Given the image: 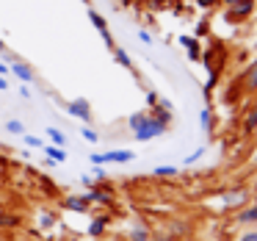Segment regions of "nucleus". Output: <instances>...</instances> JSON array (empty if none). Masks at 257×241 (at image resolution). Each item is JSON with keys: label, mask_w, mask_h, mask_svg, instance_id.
<instances>
[{"label": "nucleus", "mask_w": 257, "mask_h": 241, "mask_svg": "<svg viewBox=\"0 0 257 241\" xmlns=\"http://www.w3.org/2000/svg\"><path fill=\"white\" fill-rule=\"evenodd\" d=\"M166 128H169V125L163 122L158 114H147V117L141 119V125L133 130V136H136L139 141H152V139H158V136L166 133Z\"/></svg>", "instance_id": "nucleus-1"}, {"label": "nucleus", "mask_w": 257, "mask_h": 241, "mask_svg": "<svg viewBox=\"0 0 257 241\" xmlns=\"http://www.w3.org/2000/svg\"><path fill=\"white\" fill-rule=\"evenodd\" d=\"M254 3L257 0H238V3H235V6H229L227 9V14H224V20H227V23H243V20H249L251 17V12H254Z\"/></svg>", "instance_id": "nucleus-2"}, {"label": "nucleus", "mask_w": 257, "mask_h": 241, "mask_svg": "<svg viewBox=\"0 0 257 241\" xmlns=\"http://www.w3.org/2000/svg\"><path fill=\"white\" fill-rule=\"evenodd\" d=\"M67 114L75 117V119H80V122H86V125L91 122V106H89L86 97H75V100H69L67 103Z\"/></svg>", "instance_id": "nucleus-3"}, {"label": "nucleus", "mask_w": 257, "mask_h": 241, "mask_svg": "<svg viewBox=\"0 0 257 241\" xmlns=\"http://www.w3.org/2000/svg\"><path fill=\"white\" fill-rule=\"evenodd\" d=\"M86 14H89V23L94 25L97 31H100L102 42H105L108 47H116V45H113V36H111V31H108V23H105V17H102L100 12H94V9H89V12H86Z\"/></svg>", "instance_id": "nucleus-4"}, {"label": "nucleus", "mask_w": 257, "mask_h": 241, "mask_svg": "<svg viewBox=\"0 0 257 241\" xmlns=\"http://www.w3.org/2000/svg\"><path fill=\"white\" fill-rule=\"evenodd\" d=\"M9 69H12V75H17L23 84H34V69H31L25 61H12V64H9Z\"/></svg>", "instance_id": "nucleus-5"}, {"label": "nucleus", "mask_w": 257, "mask_h": 241, "mask_svg": "<svg viewBox=\"0 0 257 241\" xmlns=\"http://www.w3.org/2000/svg\"><path fill=\"white\" fill-rule=\"evenodd\" d=\"M246 200H249V191H246V189H232V191L224 194V205H227V208H240Z\"/></svg>", "instance_id": "nucleus-6"}, {"label": "nucleus", "mask_w": 257, "mask_h": 241, "mask_svg": "<svg viewBox=\"0 0 257 241\" xmlns=\"http://www.w3.org/2000/svg\"><path fill=\"white\" fill-rule=\"evenodd\" d=\"M83 197L89 200V205H91V202H97V205H113V197L108 194L105 189H97V186L89 191V194H83Z\"/></svg>", "instance_id": "nucleus-7"}, {"label": "nucleus", "mask_w": 257, "mask_h": 241, "mask_svg": "<svg viewBox=\"0 0 257 241\" xmlns=\"http://www.w3.org/2000/svg\"><path fill=\"white\" fill-rule=\"evenodd\" d=\"M180 45L188 50L191 61H199V42H196V36H180Z\"/></svg>", "instance_id": "nucleus-8"}, {"label": "nucleus", "mask_w": 257, "mask_h": 241, "mask_svg": "<svg viewBox=\"0 0 257 241\" xmlns=\"http://www.w3.org/2000/svg\"><path fill=\"white\" fill-rule=\"evenodd\" d=\"M133 152L130 150H113V152H105V164H130L133 161Z\"/></svg>", "instance_id": "nucleus-9"}, {"label": "nucleus", "mask_w": 257, "mask_h": 241, "mask_svg": "<svg viewBox=\"0 0 257 241\" xmlns=\"http://www.w3.org/2000/svg\"><path fill=\"white\" fill-rule=\"evenodd\" d=\"M243 86H246L249 92H257V58L249 64V67H246V72H243Z\"/></svg>", "instance_id": "nucleus-10"}, {"label": "nucleus", "mask_w": 257, "mask_h": 241, "mask_svg": "<svg viewBox=\"0 0 257 241\" xmlns=\"http://www.w3.org/2000/svg\"><path fill=\"white\" fill-rule=\"evenodd\" d=\"M238 224H254L257 222V205H249V208H240L238 216H235Z\"/></svg>", "instance_id": "nucleus-11"}, {"label": "nucleus", "mask_w": 257, "mask_h": 241, "mask_svg": "<svg viewBox=\"0 0 257 241\" xmlns=\"http://www.w3.org/2000/svg\"><path fill=\"white\" fill-rule=\"evenodd\" d=\"M111 53H113V61H116L119 67L133 69V58L127 56V50H124V47H111Z\"/></svg>", "instance_id": "nucleus-12"}, {"label": "nucleus", "mask_w": 257, "mask_h": 241, "mask_svg": "<svg viewBox=\"0 0 257 241\" xmlns=\"http://www.w3.org/2000/svg\"><path fill=\"white\" fill-rule=\"evenodd\" d=\"M64 205L67 208H72V211H89V200H86V197H80V194H72V197H67V200H64Z\"/></svg>", "instance_id": "nucleus-13"}, {"label": "nucleus", "mask_w": 257, "mask_h": 241, "mask_svg": "<svg viewBox=\"0 0 257 241\" xmlns=\"http://www.w3.org/2000/svg\"><path fill=\"white\" fill-rule=\"evenodd\" d=\"M45 155H47V161H56V164L67 161V152H64V147H58V144H47L45 147Z\"/></svg>", "instance_id": "nucleus-14"}, {"label": "nucleus", "mask_w": 257, "mask_h": 241, "mask_svg": "<svg viewBox=\"0 0 257 241\" xmlns=\"http://www.w3.org/2000/svg\"><path fill=\"white\" fill-rule=\"evenodd\" d=\"M105 227H108V216H97V219H91V224H89V235L100 238V235L105 233Z\"/></svg>", "instance_id": "nucleus-15"}, {"label": "nucleus", "mask_w": 257, "mask_h": 241, "mask_svg": "<svg viewBox=\"0 0 257 241\" xmlns=\"http://www.w3.org/2000/svg\"><path fill=\"white\" fill-rule=\"evenodd\" d=\"M254 128H257V100L251 103V108L246 111V117H243V130L246 133H251Z\"/></svg>", "instance_id": "nucleus-16"}, {"label": "nucleus", "mask_w": 257, "mask_h": 241, "mask_svg": "<svg viewBox=\"0 0 257 241\" xmlns=\"http://www.w3.org/2000/svg\"><path fill=\"white\" fill-rule=\"evenodd\" d=\"M152 172H155V178H174V175H177V167H172V164H161V167H155Z\"/></svg>", "instance_id": "nucleus-17"}, {"label": "nucleus", "mask_w": 257, "mask_h": 241, "mask_svg": "<svg viewBox=\"0 0 257 241\" xmlns=\"http://www.w3.org/2000/svg\"><path fill=\"white\" fill-rule=\"evenodd\" d=\"M47 136H50V141H53V144H58V147L67 144V136H64L58 128H47Z\"/></svg>", "instance_id": "nucleus-18"}, {"label": "nucleus", "mask_w": 257, "mask_h": 241, "mask_svg": "<svg viewBox=\"0 0 257 241\" xmlns=\"http://www.w3.org/2000/svg\"><path fill=\"white\" fill-rule=\"evenodd\" d=\"M6 130H9V133H14V136H23V133H25V125L20 122V119H9V122H6Z\"/></svg>", "instance_id": "nucleus-19"}, {"label": "nucleus", "mask_w": 257, "mask_h": 241, "mask_svg": "<svg viewBox=\"0 0 257 241\" xmlns=\"http://www.w3.org/2000/svg\"><path fill=\"white\" fill-rule=\"evenodd\" d=\"M130 241H150V230L147 227H133L130 230Z\"/></svg>", "instance_id": "nucleus-20"}, {"label": "nucleus", "mask_w": 257, "mask_h": 241, "mask_svg": "<svg viewBox=\"0 0 257 241\" xmlns=\"http://www.w3.org/2000/svg\"><path fill=\"white\" fill-rule=\"evenodd\" d=\"M56 213H42V219H39V227L42 230H50V227H56Z\"/></svg>", "instance_id": "nucleus-21"}, {"label": "nucleus", "mask_w": 257, "mask_h": 241, "mask_svg": "<svg viewBox=\"0 0 257 241\" xmlns=\"http://www.w3.org/2000/svg\"><path fill=\"white\" fill-rule=\"evenodd\" d=\"M20 224V216H14V213H3L0 216V227H17Z\"/></svg>", "instance_id": "nucleus-22"}, {"label": "nucleus", "mask_w": 257, "mask_h": 241, "mask_svg": "<svg viewBox=\"0 0 257 241\" xmlns=\"http://www.w3.org/2000/svg\"><path fill=\"white\" fill-rule=\"evenodd\" d=\"M80 136H83L89 144H97V141H100V133H97V130H91V128H83V130H80Z\"/></svg>", "instance_id": "nucleus-23"}, {"label": "nucleus", "mask_w": 257, "mask_h": 241, "mask_svg": "<svg viewBox=\"0 0 257 241\" xmlns=\"http://www.w3.org/2000/svg\"><path fill=\"white\" fill-rule=\"evenodd\" d=\"M199 122H202V128H210V122H213L210 108H202V111H199Z\"/></svg>", "instance_id": "nucleus-24"}, {"label": "nucleus", "mask_w": 257, "mask_h": 241, "mask_svg": "<svg viewBox=\"0 0 257 241\" xmlns=\"http://www.w3.org/2000/svg\"><path fill=\"white\" fill-rule=\"evenodd\" d=\"M23 136H25V144H28V147H34V150L45 147V144H42V139H39V136H28V133H23Z\"/></svg>", "instance_id": "nucleus-25"}, {"label": "nucleus", "mask_w": 257, "mask_h": 241, "mask_svg": "<svg viewBox=\"0 0 257 241\" xmlns=\"http://www.w3.org/2000/svg\"><path fill=\"white\" fill-rule=\"evenodd\" d=\"M202 155H205V147H196V150L194 152H191V155L188 158H185V164H196V161H199V158Z\"/></svg>", "instance_id": "nucleus-26"}, {"label": "nucleus", "mask_w": 257, "mask_h": 241, "mask_svg": "<svg viewBox=\"0 0 257 241\" xmlns=\"http://www.w3.org/2000/svg\"><path fill=\"white\" fill-rule=\"evenodd\" d=\"M89 161L94 164V167H102V164H105V152H91Z\"/></svg>", "instance_id": "nucleus-27"}, {"label": "nucleus", "mask_w": 257, "mask_h": 241, "mask_svg": "<svg viewBox=\"0 0 257 241\" xmlns=\"http://www.w3.org/2000/svg\"><path fill=\"white\" fill-rule=\"evenodd\" d=\"M221 0H196V6L199 9H213V6H218Z\"/></svg>", "instance_id": "nucleus-28"}, {"label": "nucleus", "mask_w": 257, "mask_h": 241, "mask_svg": "<svg viewBox=\"0 0 257 241\" xmlns=\"http://www.w3.org/2000/svg\"><path fill=\"white\" fill-rule=\"evenodd\" d=\"M139 39L144 42V45H152V34H150V31H139Z\"/></svg>", "instance_id": "nucleus-29"}, {"label": "nucleus", "mask_w": 257, "mask_h": 241, "mask_svg": "<svg viewBox=\"0 0 257 241\" xmlns=\"http://www.w3.org/2000/svg\"><path fill=\"white\" fill-rule=\"evenodd\" d=\"M238 241H257V230H249V233H243Z\"/></svg>", "instance_id": "nucleus-30"}, {"label": "nucleus", "mask_w": 257, "mask_h": 241, "mask_svg": "<svg viewBox=\"0 0 257 241\" xmlns=\"http://www.w3.org/2000/svg\"><path fill=\"white\" fill-rule=\"evenodd\" d=\"M147 103H150V106H158V95H155V92H147Z\"/></svg>", "instance_id": "nucleus-31"}, {"label": "nucleus", "mask_w": 257, "mask_h": 241, "mask_svg": "<svg viewBox=\"0 0 257 241\" xmlns=\"http://www.w3.org/2000/svg\"><path fill=\"white\" fill-rule=\"evenodd\" d=\"M12 75V69H9V64H0V78H9Z\"/></svg>", "instance_id": "nucleus-32"}, {"label": "nucleus", "mask_w": 257, "mask_h": 241, "mask_svg": "<svg viewBox=\"0 0 257 241\" xmlns=\"http://www.w3.org/2000/svg\"><path fill=\"white\" fill-rule=\"evenodd\" d=\"M20 95H23L25 100H28V97H31V89H28V86H20Z\"/></svg>", "instance_id": "nucleus-33"}, {"label": "nucleus", "mask_w": 257, "mask_h": 241, "mask_svg": "<svg viewBox=\"0 0 257 241\" xmlns=\"http://www.w3.org/2000/svg\"><path fill=\"white\" fill-rule=\"evenodd\" d=\"M83 186H89V189H94V178H89V175H86V178H83Z\"/></svg>", "instance_id": "nucleus-34"}, {"label": "nucleus", "mask_w": 257, "mask_h": 241, "mask_svg": "<svg viewBox=\"0 0 257 241\" xmlns=\"http://www.w3.org/2000/svg\"><path fill=\"white\" fill-rule=\"evenodd\" d=\"M9 89V78H0V92H6Z\"/></svg>", "instance_id": "nucleus-35"}, {"label": "nucleus", "mask_w": 257, "mask_h": 241, "mask_svg": "<svg viewBox=\"0 0 257 241\" xmlns=\"http://www.w3.org/2000/svg\"><path fill=\"white\" fill-rule=\"evenodd\" d=\"M221 3H224V6L229 9V6H235V3H238V0H221Z\"/></svg>", "instance_id": "nucleus-36"}, {"label": "nucleus", "mask_w": 257, "mask_h": 241, "mask_svg": "<svg viewBox=\"0 0 257 241\" xmlns=\"http://www.w3.org/2000/svg\"><path fill=\"white\" fill-rule=\"evenodd\" d=\"M0 50H6V42H3V39H0Z\"/></svg>", "instance_id": "nucleus-37"}]
</instances>
